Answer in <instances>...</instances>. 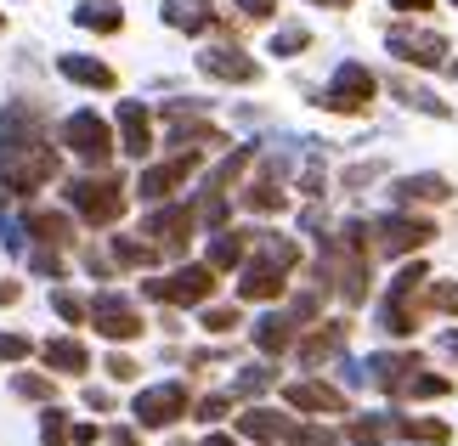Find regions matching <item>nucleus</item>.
<instances>
[{"instance_id": "c756f323", "label": "nucleus", "mask_w": 458, "mask_h": 446, "mask_svg": "<svg viewBox=\"0 0 458 446\" xmlns=\"http://www.w3.org/2000/svg\"><path fill=\"white\" fill-rule=\"evenodd\" d=\"M396 430L408 435V441H419V446H442V441L453 435L442 418H396Z\"/></svg>"}, {"instance_id": "72a5a7b5", "label": "nucleus", "mask_w": 458, "mask_h": 446, "mask_svg": "<svg viewBox=\"0 0 458 446\" xmlns=\"http://www.w3.org/2000/svg\"><path fill=\"white\" fill-rule=\"evenodd\" d=\"M306 46H311V34L301 23H289V29L272 34V57H294V51H306Z\"/></svg>"}, {"instance_id": "1a4fd4ad", "label": "nucleus", "mask_w": 458, "mask_h": 446, "mask_svg": "<svg viewBox=\"0 0 458 446\" xmlns=\"http://www.w3.org/2000/svg\"><path fill=\"white\" fill-rule=\"evenodd\" d=\"M192 170H199V147H182L175 158H165V164H148V170H142V181H136V192H142L148 204H165Z\"/></svg>"}, {"instance_id": "4be33fe9", "label": "nucleus", "mask_w": 458, "mask_h": 446, "mask_svg": "<svg viewBox=\"0 0 458 446\" xmlns=\"http://www.w3.org/2000/svg\"><path fill=\"white\" fill-rule=\"evenodd\" d=\"M29 238L46 243V248H68V243H74V221L57 215V209H34V215H29Z\"/></svg>"}, {"instance_id": "5fc2aeb1", "label": "nucleus", "mask_w": 458, "mask_h": 446, "mask_svg": "<svg viewBox=\"0 0 458 446\" xmlns=\"http://www.w3.org/2000/svg\"><path fill=\"white\" fill-rule=\"evenodd\" d=\"M311 6H334V12H345V6H351V0H311Z\"/></svg>"}, {"instance_id": "6e6552de", "label": "nucleus", "mask_w": 458, "mask_h": 446, "mask_svg": "<svg viewBox=\"0 0 458 446\" xmlns=\"http://www.w3.org/2000/svg\"><path fill=\"white\" fill-rule=\"evenodd\" d=\"M63 141L85 158V164H97V170L114 158V130H108V124H102L97 114H74V119L63 124Z\"/></svg>"}, {"instance_id": "c9c22d12", "label": "nucleus", "mask_w": 458, "mask_h": 446, "mask_svg": "<svg viewBox=\"0 0 458 446\" xmlns=\"http://www.w3.org/2000/svg\"><path fill=\"white\" fill-rule=\"evenodd\" d=\"M391 435V418H351V441L357 446H379Z\"/></svg>"}, {"instance_id": "bf43d9fd", "label": "nucleus", "mask_w": 458, "mask_h": 446, "mask_svg": "<svg viewBox=\"0 0 458 446\" xmlns=\"http://www.w3.org/2000/svg\"><path fill=\"white\" fill-rule=\"evenodd\" d=\"M453 6H458V0H453Z\"/></svg>"}, {"instance_id": "f03ea898", "label": "nucleus", "mask_w": 458, "mask_h": 446, "mask_svg": "<svg viewBox=\"0 0 458 446\" xmlns=\"http://www.w3.org/2000/svg\"><path fill=\"white\" fill-rule=\"evenodd\" d=\"M317 277H323L328 289L345 299V306H362V299H368V277H374V243H368V226H362V221H351L340 238L323 248Z\"/></svg>"}, {"instance_id": "49530a36", "label": "nucleus", "mask_w": 458, "mask_h": 446, "mask_svg": "<svg viewBox=\"0 0 458 446\" xmlns=\"http://www.w3.org/2000/svg\"><path fill=\"white\" fill-rule=\"evenodd\" d=\"M108 373H114L119 384H131L136 379V362H131V356H108Z\"/></svg>"}, {"instance_id": "ddd939ff", "label": "nucleus", "mask_w": 458, "mask_h": 446, "mask_svg": "<svg viewBox=\"0 0 458 446\" xmlns=\"http://www.w3.org/2000/svg\"><path fill=\"white\" fill-rule=\"evenodd\" d=\"M391 57L413 63V68H436L447 57V40L442 34H425V29H391Z\"/></svg>"}, {"instance_id": "9d476101", "label": "nucleus", "mask_w": 458, "mask_h": 446, "mask_svg": "<svg viewBox=\"0 0 458 446\" xmlns=\"http://www.w3.org/2000/svg\"><path fill=\"white\" fill-rule=\"evenodd\" d=\"M192 226H199V209L170 204V209H153V215H148V238H153L158 255H182L187 238H192Z\"/></svg>"}, {"instance_id": "e433bc0d", "label": "nucleus", "mask_w": 458, "mask_h": 446, "mask_svg": "<svg viewBox=\"0 0 458 446\" xmlns=\"http://www.w3.org/2000/svg\"><path fill=\"white\" fill-rule=\"evenodd\" d=\"M272 379H277L272 367H250V373H243V379L233 384V401H243V396H260V390H272Z\"/></svg>"}, {"instance_id": "4468645a", "label": "nucleus", "mask_w": 458, "mask_h": 446, "mask_svg": "<svg viewBox=\"0 0 458 446\" xmlns=\"http://www.w3.org/2000/svg\"><path fill=\"white\" fill-rule=\"evenodd\" d=\"M199 68H204L209 80H233V85H255L260 80V63L243 57L238 46H209L204 57H199Z\"/></svg>"}, {"instance_id": "c03bdc74", "label": "nucleus", "mask_w": 458, "mask_h": 446, "mask_svg": "<svg viewBox=\"0 0 458 446\" xmlns=\"http://www.w3.org/2000/svg\"><path fill=\"white\" fill-rule=\"evenodd\" d=\"M226 407H233V396H204V401H199V418L209 424V418H221Z\"/></svg>"}, {"instance_id": "f257e3e1", "label": "nucleus", "mask_w": 458, "mask_h": 446, "mask_svg": "<svg viewBox=\"0 0 458 446\" xmlns=\"http://www.w3.org/2000/svg\"><path fill=\"white\" fill-rule=\"evenodd\" d=\"M51 175H57V147H46V130H40V108H6L0 119V187L12 198H29L40 192Z\"/></svg>"}, {"instance_id": "a18cd8bd", "label": "nucleus", "mask_w": 458, "mask_h": 446, "mask_svg": "<svg viewBox=\"0 0 458 446\" xmlns=\"http://www.w3.org/2000/svg\"><path fill=\"white\" fill-rule=\"evenodd\" d=\"M238 12H243V17H255V23H260V17H272V12H277V0H238Z\"/></svg>"}, {"instance_id": "4d7b16f0", "label": "nucleus", "mask_w": 458, "mask_h": 446, "mask_svg": "<svg viewBox=\"0 0 458 446\" xmlns=\"http://www.w3.org/2000/svg\"><path fill=\"white\" fill-rule=\"evenodd\" d=\"M453 80H458V63H453Z\"/></svg>"}, {"instance_id": "79ce46f5", "label": "nucleus", "mask_w": 458, "mask_h": 446, "mask_svg": "<svg viewBox=\"0 0 458 446\" xmlns=\"http://www.w3.org/2000/svg\"><path fill=\"white\" fill-rule=\"evenodd\" d=\"M34 272H46V277H63V260H57V248H34Z\"/></svg>"}, {"instance_id": "a19ab883", "label": "nucleus", "mask_w": 458, "mask_h": 446, "mask_svg": "<svg viewBox=\"0 0 458 446\" xmlns=\"http://www.w3.org/2000/svg\"><path fill=\"white\" fill-rule=\"evenodd\" d=\"M23 356H29L23 333H0V362H23Z\"/></svg>"}, {"instance_id": "864d4df0", "label": "nucleus", "mask_w": 458, "mask_h": 446, "mask_svg": "<svg viewBox=\"0 0 458 446\" xmlns=\"http://www.w3.org/2000/svg\"><path fill=\"white\" fill-rule=\"evenodd\" d=\"M442 350H447L453 362H458V333H442Z\"/></svg>"}, {"instance_id": "f704fd0d", "label": "nucleus", "mask_w": 458, "mask_h": 446, "mask_svg": "<svg viewBox=\"0 0 458 446\" xmlns=\"http://www.w3.org/2000/svg\"><path fill=\"white\" fill-rule=\"evenodd\" d=\"M51 311H57L63 323H74V328L85 323V316H91V306H85L80 294H68V289H57V294H51Z\"/></svg>"}, {"instance_id": "cd10ccee", "label": "nucleus", "mask_w": 458, "mask_h": 446, "mask_svg": "<svg viewBox=\"0 0 458 446\" xmlns=\"http://www.w3.org/2000/svg\"><path fill=\"white\" fill-rule=\"evenodd\" d=\"M243 209H255V215H277V209H284V187H277L272 175H260V181L243 187Z\"/></svg>"}, {"instance_id": "39448f33", "label": "nucleus", "mask_w": 458, "mask_h": 446, "mask_svg": "<svg viewBox=\"0 0 458 446\" xmlns=\"http://www.w3.org/2000/svg\"><path fill=\"white\" fill-rule=\"evenodd\" d=\"M216 265H182V272H170L165 282H148V299L158 306H209V294H216Z\"/></svg>"}, {"instance_id": "ea45409f", "label": "nucleus", "mask_w": 458, "mask_h": 446, "mask_svg": "<svg viewBox=\"0 0 458 446\" xmlns=\"http://www.w3.org/2000/svg\"><path fill=\"white\" fill-rule=\"evenodd\" d=\"M289 446H334V435L317 430V424H306V430H289Z\"/></svg>"}, {"instance_id": "37998d69", "label": "nucleus", "mask_w": 458, "mask_h": 446, "mask_svg": "<svg viewBox=\"0 0 458 446\" xmlns=\"http://www.w3.org/2000/svg\"><path fill=\"white\" fill-rule=\"evenodd\" d=\"M430 306L436 311H458V289H453V282H436V289H430Z\"/></svg>"}, {"instance_id": "dca6fc26", "label": "nucleus", "mask_w": 458, "mask_h": 446, "mask_svg": "<svg viewBox=\"0 0 458 446\" xmlns=\"http://www.w3.org/2000/svg\"><path fill=\"white\" fill-rule=\"evenodd\" d=\"M284 401L294 407V413H345V396L334 384H317V379H294L284 390Z\"/></svg>"}, {"instance_id": "f3484780", "label": "nucleus", "mask_w": 458, "mask_h": 446, "mask_svg": "<svg viewBox=\"0 0 458 446\" xmlns=\"http://www.w3.org/2000/svg\"><path fill=\"white\" fill-rule=\"evenodd\" d=\"M284 265H272V260H243V282H238V294L243 299H277V294H284Z\"/></svg>"}, {"instance_id": "423d86ee", "label": "nucleus", "mask_w": 458, "mask_h": 446, "mask_svg": "<svg viewBox=\"0 0 458 446\" xmlns=\"http://www.w3.org/2000/svg\"><path fill=\"white\" fill-rule=\"evenodd\" d=\"M374 91H379V80L368 74L362 63H340V74H334L323 108H334V114H362L368 102H374Z\"/></svg>"}, {"instance_id": "de8ad7c7", "label": "nucleus", "mask_w": 458, "mask_h": 446, "mask_svg": "<svg viewBox=\"0 0 458 446\" xmlns=\"http://www.w3.org/2000/svg\"><path fill=\"white\" fill-rule=\"evenodd\" d=\"M85 407H97V413H108V407H114V396H108V390H85Z\"/></svg>"}, {"instance_id": "2f4dec72", "label": "nucleus", "mask_w": 458, "mask_h": 446, "mask_svg": "<svg viewBox=\"0 0 458 446\" xmlns=\"http://www.w3.org/2000/svg\"><path fill=\"white\" fill-rule=\"evenodd\" d=\"M114 260H119V265H153L158 248H153V243H136V238H114Z\"/></svg>"}, {"instance_id": "6ab92c4d", "label": "nucleus", "mask_w": 458, "mask_h": 446, "mask_svg": "<svg viewBox=\"0 0 458 446\" xmlns=\"http://www.w3.org/2000/svg\"><path fill=\"white\" fill-rule=\"evenodd\" d=\"M289 430H294V424L284 413H272V407H250V413L238 418V435L243 441H289Z\"/></svg>"}, {"instance_id": "473e14b6", "label": "nucleus", "mask_w": 458, "mask_h": 446, "mask_svg": "<svg viewBox=\"0 0 458 446\" xmlns=\"http://www.w3.org/2000/svg\"><path fill=\"white\" fill-rule=\"evenodd\" d=\"M40 435H46V446H74V424H68V413L51 407V413L40 418Z\"/></svg>"}, {"instance_id": "7c9ffc66", "label": "nucleus", "mask_w": 458, "mask_h": 446, "mask_svg": "<svg viewBox=\"0 0 458 446\" xmlns=\"http://www.w3.org/2000/svg\"><path fill=\"white\" fill-rule=\"evenodd\" d=\"M447 379H442V373H413V379L408 384H402V396H413V401H436V396H447Z\"/></svg>"}, {"instance_id": "aec40b11", "label": "nucleus", "mask_w": 458, "mask_h": 446, "mask_svg": "<svg viewBox=\"0 0 458 446\" xmlns=\"http://www.w3.org/2000/svg\"><path fill=\"white\" fill-rule=\"evenodd\" d=\"M250 248H255V231H216V243H209V260H204V265L233 272V265L250 260Z\"/></svg>"}, {"instance_id": "f8f14e48", "label": "nucleus", "mask_w": 458, "mask_h": 446, "mask_svg": "<svg viewBox=\"0 0 458 446\" xmlns=\"http://www.w3.org/2000/svg\"><path fill=\"white\" fill-rule=\"evenodd\" d=\"M91 323L102 339H136L142 333V311L131 306V299H119V294H97L91 299Z\"/></svg>"}, {"instance_id": "6e6d98bb", "label": "nucleus", "mask_w": 458, "mask_h": 446, "mask_svg": "<svg viewBox=\"0 0 458 446\" xmlns=\"http://www.w3.org/2000/svg\"><path fill=\"white\" fill-rule=\"evenodd\" d=\"M204 446H238V441H233V435H209Z\"/></svg>"}, {"instance_id": "3c124183", "label": "nucleus", "mask_w": 458, "mask_h": 446, "mask_svg": "<svg viewBox=\"0 0 458 446\" xmlns=\"http://www.w3.org/2000/svg\"><path fill=\"white\" fill-rule=\"evenodd\" d=\"M396 12H430V0H391Z\"/></svg>"}, {"instance_id": "393cba45", "label": "nucleus", "mask_w": 458, "mask_h": 446, "mask_svg": "<svg viewBox=\"0 0 458 446\" xmlns=\"http://www.w3.org/2000/svg\"><path fill=\"white\" fill-rule=\"evenodd\" d=\"M255 345L267 356H284L294 345V316H260V323H255Z\"/></svg>"}, {"instance_id": "c85d7f7f", "label": "nucleus", "mask_w": 458, "mask_h": 446, "mask_svg": "<svg viewBox=\"0 0 458 446\" xmlns=\"http://www.w3.org/2000/svg\"><path fill=\"white\" fill-rule=\"evenodd\" d=\"M165 17H170L175 29H187V34H199V29H209V23H216L204 0H170V6H165Z\"/></svg>"}, {"instance_id": "2eb2a0df", "label": "nucleus", "mask_w": 458, "mask_h": 446, "mask_svg": "<svg viewBox=\"0 0 458 446\" xmlns=\"http://www.w3.org/2000/svg\"><path fill=\"white\" fill-rule=\"evenodd\" d=\"M119 147L131 158H148L153 153V119L142 102H119Z\"/></svg>"}, {"instance_id": "4c0bfd02", "label": "nucleus", "mask_w": 458, "mask_h": 446, "mask_svg": "<svg viewBox=\"0 0 458 446\" xmlns=\"http://www.w3.org/2000/svg\"><path fill=\"white\" fill-rule=\"evenodd\" d=\"M12 390H17V396H29V401H51V390H57V384L40 379V373H17Z\"/></svg>"}, {"instance_id": "a878e982", "label": "nucleus", "mask_w": 458, "mask_h": 446, "mask_svg": "<svg viewBox=\"0 0 458 446\" xmlns=\"http://www.w3.org/2000/svg\"><path fill=\"white\" fill-rule=\"evenodd\" d=\"M74 23L91 29V34H119V23H125V17H119L114 0H85V6L74 12Z\"/></svg>"}, {"instance_id": "8fccbe9b", "label": "nucleus", "mask_w": 458, "mask_h": 446, "mask_svg": "<svg viewBox=\"0 0 458 446\" xmlns=\"http://www.w3.org/2000/svg\"><path fill=\"white\" fill-rule=\"evenodd\" d=\"M17 294H23L17 282H0V306H17Z\"/></svg>"}, {"instance_id": "20e7f679", "label": "nucleus", "mask_w": 458, "mask_h": 446, "mask_svg": "<svg viewBox=\"0 0 458 446\" xmlns=\"http://www.w3.org/2000/svg\"><path fill=\"white\" fill-rule=\"evenodd\" d=\"M425 265H402L396 272V282H391V294H385V311H379V323H385V333H396V339H408L413 328H419V289H425Z\"/></svg>"}, {"instance_id": "13d9d810", "label": "nucleus", "mask_w": 458, "mask_h": 446, "mask_svg": "<svg viewBox=\"0 0 458 446\" xmlns=\"http://www.w3.org/2000/svg\"><path fill=\"white\" fill-rule=\"evenodd\" d=\"M0 29H6V17H0Z\"/></svg>"}, {"instance_id": "9b49d317", "label": "nucleus", "mask_w": 458, "mask_h": 446, "mask_svg": "<svg viewBox=\"0 0 458 446\" xmlns=\"http://www.w3.org/2000/svg\"><path fill=\"white\" fill-rule=\"evenodd\" d=\"M374 238H379L385 255H413V248H425V243L436 238V226L419 221V215H385V221L374 226Z\"/></svg>"}, {"instance_id": "b1692460", "label": "nucleus", "mask_w": 458, "mask_h": 446, "mask_svg": "<svg viewBox=\"0 0 458 446\" xmlns=\"http://www.w3.org/2000/svg\"><path fill=\"white\" fill-rule=\"evenodd\" d=\"M396 198L402 204H442V198H453V187H447V175H408V181H396Z\"/></svg>"}, {"instance_id": "0eeeda50", "label": "nucleus", "mask_w": 458, "mask_h": 446, "mask_svg": "<svg viewBox=\"0 0 458 446\" xmlns=\"http://www.w3.org/2000/svg\"><path fill=\"white\" fill-rule=\"evenodd\" d=\"M131 413H136L142 430H170L175 418H187V384H153V390H142Z\"/></svg>"}, {"instance_id": "5701e85b", "label": "nucleus", "mask_w": 458, "mask_h": 446, "mask_svg": "<svg viewBox=\"0 0 458 446\" xmlns=\"http://www.w3.org/2000/svg\"><path fill=\"white\" fill-rule=\"evenodd\" d=\"M63 80H74V85H91V91H114V68L108 63H97V57H63Z\"/></svg>"}, {"instance_id": "7ed1b4c3", "label": "nucleus", "mask_w": 458, "mask_h": 446, "mask_svg": "<svg viewBox=\"0 0 458 446\" xmlns=\"http://www.w3.org/2000/svg\"><path fill=\"white\" fill-rule=\"evenodd\" d=\"M63 198H68V209H74L80 221H91V226H114L119 215H125V181H119V175H85V181H68Z\"/></svg>"}, {"instance_id": "a211bd4d", "label": "nucleus", "mask_w": 458, "mask_h": 446, "mask_svg": "<svg viewBox=\"0 0 458 446\" xmlns=\"http://www.w3.org/2000/svg\"><path fill=\"white\" fill-rule=\"evenodd\" d=\"M419 373V356L413 350H402V356H374L368 362V379H374L379 390H391V396H402V384H408Z\"/></svg>"}, {"instance_id": "09e8293b", "label": "nucleus", "mask_w": 458, "mask_h": 446, "mask_svg": "<svg viewBox=\"0 0 458 446\" xmlns=\"http://www.w3.org/2000/svg\"><path fill=\"white\" fill-rule=\"evenodd\" d=\"M97 441V424H74V446H91Z\"/></svg>"}, {"instance_id": "412c9836", "label": "nucleus", "mask_w": 458, "mask_h": 446, "mask_svg": "<svg viewBox=\"0 0 458 446\" xmlns=\"http://www.w3.org/2000/svg\"><path fill=\"white\" fill-rule=\"evenodd\" d=\"M345 333H351V323H323L317 333H306V339H301V362L317 367V362H328V356H340Z\"/></svg>"}, {"instance_id": "603ef678", "label": "nucleus", "mask_w": 458, "mask_h": 446, "mask_svg": "<svg viewBox=\"0 0 458 446\" xmlns=\"http://www.w3.org/2000/svg\"><path fill=\"white\" fill-rule=\"evenodd\" d=\"M108 446H136V435H131V430H114V435H108Z\"/></svg>"}, {"instance_id": "58836bf2", "label": "nucleus", "mask_w": 458, "mask_h": 446, "mask_svg": "<svg viewBox=\"0 0 458 446\" xmlns=\"http://www.w3.org/2000/svg\"><path fill=\"white\" fill-rule=\"evenodd\" d=\"M204 328L209 333H233L238 328V306H204Z\"/></svg>"}, {"instance_id": "bb28decb", "label": "nucleus", "mask_w": 458, "mask_h": 446, "mask_svg": "<svg viewBox=\"0 0 458 446\" xmlns=\"http://www.w3.org/2000/svg\"><path fill=\"white\" fill-rule=\"evenodd\" d=\"M40 356H46V367H57V373H85L91 367V356H85L80 339H51Z\"/></svg>"}]
</instances>
